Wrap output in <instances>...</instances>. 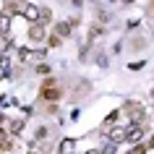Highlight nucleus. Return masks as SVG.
<instances>
[{"instance_id": "nucleus-1", "label": "nucleus", "mask_w": 154, "mask_h": 154, "mask_svg": "<svg viewBox=\"0 0 154 154\" xmlns=\"http://www.w3.org/2000/svg\"><path fill=\"white\" fill-rule=\"evenodd\" d=\"M141 138H144V125L131 123V125H128V133H125V141H131V144H138Z\"/></svg>"}, {"instance_id": "nucleus-2", "label": "nucleus", "mask_w": 154, "mask_h": 154, "mask_svg": "<svg viewBox=\"0 0 154 154\" xmlns=\"http://www.w3.org/2000/svg\"><path fill=\"white\" fill-rule=\"evenodd\" d=\"M29 39H32V45H39V42L45 39V29H42V24H37V21L32 24V29H29Z\"/></svg>"}, {"instance_id": "nucleus-3", "label": "nucleus", "mask_w": 154, "mask_h": 154, "mask_svg": "<svg viewBox=\"0 0 154 154\" xmlns=\"http://www.w3.org/2000/svg\"><path fill=\"white\" fill-rule=\"evenodd\" d=\"M125 110L131 112L133 123H138V118H144V107H141V105H136V102H128V105H125Z\"/></svg>"}, {"instance_id": "nucleus-4", "label": "nucleus", "mask_w": 154, "mask_h": 154, "mask_svg": "<svg viewBox=\"0 0 154 154\" xmlns=\"http://www.w3.org/2000/svg\"><path fill=\"white\" fill-rule=\"evenodd\" d=\"M8 73H11V57L8 55H0V81L8 79Z\"/></svg>"}, {"instance_id": "nucleus-5", "label": "nucleus", "mask_w": 154, "mask_h": 154, "mask_svg": "<svg viewBox=\"0 0 154 154\" xmlns=\"http://www.w3.org/2000/svg\"><path fill=\"white\" fill-rule=\"evenodd\" d=\"M71 29H73V26L68 24V21H60V24H55V34L60 37V39H63V37H71Z\"/></svg>"}, {"instance_id": "nucleus-6", "label": "nucleus", "mask_w": 154, "mask_h": 154, "mask_svg": "<svg viewBox=\"0 0 154 154\" xmlns=\"http://www.w3.org/2000/svg\"><path fill=\"white\" fill-rule=\"evenodd\" d=\"M39 13H42V8H37V5H26L24 18H29V21H39Z\"/></svg>"}, {"instance_id": "nucleus-7", "label": "nucleus", "mask_w": 154, "mask_h": 154, "mask_svg": "<svg viewBox=\"0 0 154 154\" xmlns=\"http://www.w3.org/2000/svg\"><path fill=\"white\" fill-rule=\"evenodd\" d=\"M76 149V141L73 138H63V144H60V154H71Z\"/></svg>"}, {"instance_id": "nucleus-8", "label": "nucleus", "mask_w": 154, "mask_h": 154, "mask_svg": "<svg viewBox=\"0 0 154 154\" xmlns=\"http://www.w3.org/2000/svg\"><path fill=\"white\" fill-rule=\"evenodd\" d=\"M11 29V13H0V34H5Z\"/></svg>"}, {"instance_id": "nucleus-9", "label": "nucleus", "mask_w": 154, "mask_h": 154, "mask_svg": "<svg viewBox=\"0 0 154 154\" xmlns=\"http://www.w3.org/2000/svg\"><path fill=\"white\" fill-rule=\"evenodd\" d=\"M125 133H128V128H112L110 131V141H120V138H125Z\"/></svg>"}, {"instance_id": "nucleus-10", "label": "nucleus", "mask_w": 154, "mask_h": 154, "mask_svg": "<svg viewBox=\"0 0 154 154\" xmlns=\"http://www.w3.org/2000/svg\"><path fill=\"white\" fill-rule=\"evenodd\" d=\"M50 18H52V11H50V8H42L39 21H37V24H42V26H45V24H50Z\"/></svg>"}, {"instance_id": "nucleus-11", "label": "nucleus", "mask_w": 154, "mask_h": 154, "mask_svg": "<svg viewBox=\"0 0 154 154\" xmlns=\"http://www.w3.org/2000/svg\"><path fill=\"white\" fill-rule=\"evenodd\" d=\"M112 123H118V112H110V115H107V120H105V125H102V128H110V125H112Z\"/></svg>"}, {"instance_id": "nucleus-12", "label": "nucleus", "mask_w": 154, "mask_h": 154, "mask_svg": "<svg viewBox=\"0 0 154 154\" xmlns=\"http://www.w3.org/2000/svg\"><path fill=\"white\" fill-rule=\"evenodd\" d=\"M115 152H118V141H110V144L102 149V154H115Z\"/></svg>"}, {"instance_id": "nucleus-13", "label": "nucleus", "mask_w": 154, "mask_h": 154, "mask_svg": "<svg viewBox=\"0 0 154 154\" xmlns=\"http://www.w3.org/2000/svg\"><path fill=\"white\" fill-rule=\"evenodd\" d=\"M18 55H21V60H32V57H34V52H32L29 47H24V50H18Z\"/></svg>"}, {"instance_id": "nucleus-14", "label": "nucleus", "mask_w": 154, "mask_h": 154, "mask_svg": "<svg viewBox=\"0 0 154 154\" xmlns=\"http://www.w3.org/2000/svg\"><path fill=\"white\" fill-rule=\"evenodd\" d=\"M21 128H24V120H13L11 123V133H18Z\"/></svg>"}, {"instance_id": "nucleus-15", "label": "nucleus", "mask_w": 154, "mask_h": 154, "mask_svg": "<svg viewBox=\"0 0 154 154\" xmlns=\"http://www.w3.org/2000/svg\"><path fill=\"white\" fill-rule=\"evenodd\" d=\"M5 47H11V42L5 39V34H0V52H3V50H5Z\"/></svg>"}, {"instance_id": "nucleus-16", "label": "nucleus", "mask_w": 154, "mask_h": 154, "mask_svg": "<svg viewBox=\"0 0 154 154\" xmlns=\"http://www.w3.org/2000/svg\"><path fill=\"white\" fill-rule=\"evenodd\" d=\"M144 152H146V146H136V149H131L128 154H144Z\"/></svg>"}, {"instance_id": "nucleus-17", "label": "nucleus", "mask_w": 154, "mask_h": 154, "mask_svg": "<svg viewBox=\"0 0 154 154\" xmlns=\"http://www.w3.org/2000/svg\"><path fill=\"white\" fill-rule=\"evenodd\" d=\"M138 68H144V60H138V63H131V71H138Z\"/></svg>"}, {"instance_id": "nucleus-18", "label": "nucleus", "mask_w": 154, "mask_h": 154, "mask_svg": "<svg viewBox=\"0 0 154 154\" xmlns=\"http://www.w3.org/2000/svg\"><path fill=\"white\" fill-rule=\"evenodd\" d=\"M84 154H102V149H89V152H84Z\"/></svg>"}, {"instance_id": "nucleus-19", "label": "nucleus", "mask_w": 154, "mask_h": 154, "mask_svg": "<svg viewBox=\"0 0 154 154\" xmlns=\"http://www.w3.org/2000/svg\"><path fill=\"white\" fill-rule=\"evenodd\" d=\"M73 3H76V5H81V0H73Z\"/></svg>"}, {"instance_id": "nucleus-20", "label": "nucleus", "mask_w": 154, "mask_h": 154, "mask_svg": "<svg viewBox=\"0 0 154 154\" xmlns=\"http://www.w3.org/2000/svg\"><path fill=\"white\" fill-rule=\"evenodd\" d=\"M3 120H5V118H3V115H0V125H3Z\"/></svg>"}, {"instance_id": "nucleus-21", "label": "nucleus", "mask_w": 154, "mask_h": 154, "mask_svg": "<svg viewBox=\"0 0 154 154\" xmlns=\"http://www.w3.org/2000/svg\"><path fill=\"white\" fill-rule=\"evenodd\" d=\"M149 146H154V138H152V141H149Z\"/></svg>"}, {"instance_id": "nucleus-22", "label": "nucleus", "mask_w": 154, "mask_h": 154, "mask_svg": "<svg viewBox=\"0 0 154 154\" xmlns=\"http://www.w3.org/2000/svg\"><path fill=\"white\" fill-rule=\"evenodd\" d=\"M123 3H133V0H123Z\"/></svg>"}, {"instance_id": "nucleus-23", "label": "nucleus", "mask_w": 154, "mask_h": 154, "mask_svg": "<svg viewBox=\"0 0 154 154\" xmlns=\"http://www.w3.org/2000/svg\"><path fill=\"white\" fill-rule=\"evenodd\" d=\"M152 97H154V89H152Z\"/></svg>"}]
</instances>
